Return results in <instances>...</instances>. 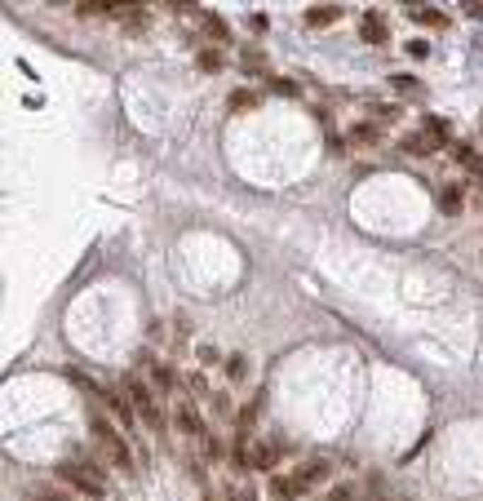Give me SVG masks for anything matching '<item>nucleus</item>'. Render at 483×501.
I'll return each instance as SVG.
<instances>
[{"mask_svg": "<svg viewBox=\"0 0 483 501\" xmlns=\"http://www.w3.org/2000/svg\"><path fill=\"white\" fill-rule=\"evenodd\" d=\"M324 475H328V461H306V466H297L293 475H275L271 493H275V501H297L306 488H315Z\"/></svg>", "mask_w": 483, "mask_h": 501, "instance_id": "1", "label": "nucleus"}, {"mask_svg": "<svg viewBox=\"0 0 483 501\" xmlns=\"http://www.w3.org/2000/svg\"><path fill=\"white\" fill-rule=\"evenodd\" d=\"M58 475L71 483V488H80L85 497H103V493H107V483H103V475H98V466H93L89 457H80V461H62V466H58Z\"/></svg>", "mask_w": 483, "mask_h": 501, "instance_id": "2", "label": "nucleus"}, {"mask_svg": "<svg viewBox=\"0 0 483 501\" xmlns=\"http://www.w3.org/2000/svg\"><path fill=\"white\" fill-rule=\"evenodd\" d=\"M93 435L103 439V448H107V457L120 466V471H133V453H129V444H124V435L115 426H107L103 417H93Z\"/></svg>", "mask_w": 483, "mask_h": 501, "instance_id": "3", "label": "nucleus"}, {"mask_svg": "<svg viewBox=\"0 0 483 501\" xmlns=\"http://www.w3.org/2000/svg\"><path fill=\"white\" fill-rule=\"evenodd\" d=\"M124 391H129V399L138 404V413H142V422L151 426V430H164V413H160V404H156V395L142 386L138 377H124Z\"/></svg>", "mask_w": 483, "mask_h": 501, "instance_id": "4", "label": "nucleus"}, {"mask_svg": "<svg viewBox=\"0 0 483 501\" xmlns=\"http://www.w3.org/2000/svg\"><path fill=\"white\" fill-rule=\"evenodd\" d=\"M289 453V444H284V435H275V439H266V444H257V453H253V471H271V466Z\"/></svg>", "mask_w": 483, "mask_h": 501, "instance_id": "5", "label": "nucleus"}, {"mask_svg": "<svg viewBox=\"0 0 483 501\" xmlns=\"http://www.w3.org/2000/svg\"><path fill=\"white\" fill-rule=\"evenodd\" d=\"M359 40H368V45H381V40H386V18H381V9H368V13H363Z\"/></svg>", "mask_w": 483, "mask_h": 501, "instance_id": "6", "label": "nucleus"}, {"mask_svg": "<svg viewBox=\"0 0 483 501\" xmlns=\"http://www.w3.org/2000/svg\"><path fill=\"white\" fill-rule=\"evenodd\" d=\"M178 430H182V435H191V439H204V435H209L204 422H199V413H195L191 404H182V408H178Z\"/></svg>", "mask_w": 483, "mask_h": 501, "instance_id": "7", "label": "nucleus"}, {"mask_svg": "<svg viewBox=\"0 0 483 501\" xmlns=\"http://www.w3.org/2000/svg\"><path fill=\"white\" fill-rule=\"evenodd\" d=\"M342 13H346L342 5H310V9H306V27H332Z\"/></svg>", "mask_w": 483, "mask_h": 501, "instance_id": "8", "label": "nucleus"}, {"mask_svg": "<svg viewBox=\"0 0 483 501\" xmlns=\"http://www.w3.org/2000/svg\"><path fill=\"white\" fill-rule=\"evenodd\" d=\"M404 151H412V156H435V151H439V142L421 129V133H412V138H404Z\"/></svg>", "mask_w": 483, "mask_h": 501, "instance_id": "9", "label": "nucleus"}, {"mask_svg": "<svg viewBox=\"0 0 483 501\" xmlns=\"http://www.w3.org/2000/svg\"><path fill=\"white\" fill-rule=\"evenodd\" d=\"M199 27H204L213 40H226V36H231V27L218 18V13H209V9H199Z\"/></svg>", "mask_w": 483, "mask_h": 501, "instance_id": "10", "label": "nucleus"}, {"mask_svg": "<svg viewBox=\"0 0 483 501\" xmlns=\"http://www.w3.org/2000/svg\"><path fill=\"white\" fill-rule=\"evenodd\" d=\"M412 18H417L421 27H448L443 9H435V5H417V9H412Z\"/></svg>", "mask_w": 483, "mask_h": 501, "instance_id": "11", "label": "nucleus"}, {"mask_svg": "<svg viewBox=\"0 0 483 501\" xmlns=\"http://www.w3.org/2000/svg\"><path fill=\"white\" fill-rule=\"evenodd\" d=\"M257 103H262V93H253V89H235V93L226 98L231 111H248V107H257Z\"/></svg>", "mask_w": 483, "mask_h": 501, "instance_id": "12", "label": "nucleus"}, {"mask_svg": "<svg viewBox=\"0 0 483 501\" xmlns=\"http://www.w3.org/2000/svg\"><path fill=\"white\" fill-rule=\"evenodd\" d=\"M195 62H199V71H222V54H218V49H199V54H195Z\"/></svg>", "mask_w": 483, "mask_h": 501, "instance_id": "13", "label": "nucleus"}, {"mask_svg": "<svg viewBox=\"0 0 483 501\" xmlns=\"http://www.w3.org/2000/svg\"><path fill=\"white\" fill-rule=\"evenodd\" d=\"M151 377H156V386H160V391H173V386H178V377H173L169 364H151Z\"/></svg>", "mask_w": 483, "mask_h": 501, "instance_id": "14", "label": "nucleus"}, {"mask_svg": "<svg viewBox=\"0 0 483 501\" xmlns=\"http://www.w3.org/2000/svg\"><path fill=\"white\" fill-rule=\"evenodd\" d=\"M377 138H381L377 125H355V129H351V142H359V146H373Z\"/></svg>", "mask_w": 483, "mask_h": 501, "instance_id": "15", "label": "nucleus"}, {"mask_svg": "<svg viewBox=\"0 0 483 501\" xmlns=\"http://www.w3.org/2000/svg\"><path fill=\"white\" fill-rule=\"evenodd\" d=\"M257 417H262V395H253V399H248V404L240 408V426H253Z\"/></svg>", "mask_w": 483, "mask_h": 501, "instance_id": "16", "label": "nucleus"}, {"mask_svg": "<svg viewBox=\"0 0 483 501\" xmlns=\"http://www.w3.org/2000/svg\"><path fill=\"white\" fill-rule=\"evenodd\" d=\"M426 133H430V138H435L439 146L448 142V120H439V115H430V120H426Z\"/></svg>", "mask_w": 483, "mask_h": 501, "instance_id": "17", "label": "nucleus"}, {"mask_svg": "<svg viewBox=\"0 0 483 501\" xmlns=\"http://www.w3.org/2000/svg\"><path fill=\"white\" fill-rule=\"evenodd\" d=\"M439 209H443V213H457V209H461V191H457V187H443Z\"/></svg>", "mask_w": 483, "mask_h": 501, "instance_id": "18", "label": "nucleus"}, {"mask_svg": "<svg viewBox=\"0 0 483 501\" xmlns=\"http://www.w3.org/2000/svg\"><path fill=\"white\" fill-rule=\"evenodd\" d=\"M244 373H248L244 355H231V359H226V377H244Z\"/></svg>", "mask_w": 483, "mask_h": 501, "instance_id": "19", "label": "nucleus"}, {"mask_svg": "<svg viewBox=\"0 0 483 501\" xmlns=\"http://www.w3.org/2000/svg\"><path fill=\"white\" fill-rule=\"evenodd\" d=\"M390 85L399 93H417V80H412V76H390Z\"/></svg>", "mask_w": 483, "mask_h": 501, "instance_id": "20", "label": "nucleus"}, {"mask_svg": "<svg viewBox=\"0 0 483 501\" xmlns=\"http://www.w3.org/2000/svg\"><path fill=\"white\" fill-rule=\"evenodd\" d=\"M209 404H213V413H218V417H231V413H235V408H231V399H226V395H213Z\"/></svg>", "mask_w": 483, "mask_h": 501, "instance_id": "21", "label": "nucleus"}, {"mask_svg": "<svg viewBox=\"0 0 483 501\" xmlns=\"http://www.w3.org/2000/svg\"><path fill=\"white\" fill-rule=\"evenodd\" d=\"M355 493H351V483H337V488H328V497L324 501H351Z\"/></svg>", "mask_w": 483, "mask_h": 501, "instance_id": "22", "label": "nucleus"}, {"mask_svg": "<svg viewBox=\"0 0 483 501\" xmlns=\"http://www.w3.org/2000/svg\"><path fill=\"white\" fill-rule=\"evenodd\" d=\"M240 62H244V71H248V76H253V71H262V67H266V58H262V54H244Z\"/></svg>", "mask_w": 483, "mask_h": 501, "instance_id": "23", "label": "nucleus"}, {"mask_svg": "<svg viewBox=\"0 0 483 501\" xmlns=\"http://www.w3.org/2000/svg\"><path fill=\"white\" fill-rule=\"evenodd\" d=\"M275 93H284V98H297V93H302V89H297L293 80H275Z\"/></svg>", "mask_w": 483, "mask_h": 501, "instance_id": "24", "label": "nucleus"}, {"mask_svg": "<svg viewBox=\"0 0 483 501\" xmlns=\"http://www.w3.org/2000/svg\"><path fill=\"white\" fill-rule=\"evenodd\" d=\"M408 54H412V58H426L430 45H426V40H408Z\"/></svg>", "mask_w": 483, "mask_h": 501, "instance_id": "25", "label": "nucleus"}, {"mask_svg": "<svg viewBox=\"0 0 483 501\" xmlns=\"http://www.w3.org/2000/svg\"><path fill=\"white\" fill-rule=\"evenodd\" d=\"M248 27H253V31H266V13H248Z\"/></svg>", "mask_w": 483, "mask_h": 501, "instance_id": "26", "label": "nucleus"}, {"mask_svg": "<svg viewBox=\"0 0 483 501\" xmlns=\"http://www.w3.org/2000/svg\"><path fill=\"white\" fill-rule=\"evenodd\" d=\"M461 9H465V13H475V18H483V5H479V0H465Z\"/></svg>", "mask_w": 483, "mask_h": 501, "instance_id": "27", "label": "nucleus"}]
</instances>
